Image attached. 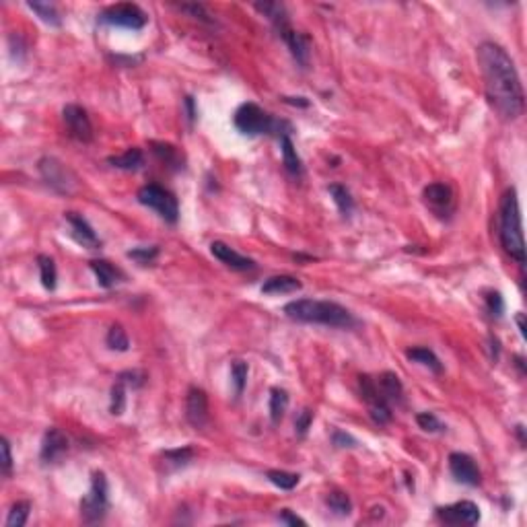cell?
I'll use <instances>...</instances> for the list:
<instances>
[{"label":"cell","mask_w":527,"mask_h":527,"mask_svg":"<svg viewBox=\"0 0 527 527\" xmlns=\"http://www.w3.org/2000/svg\"><path fill=\"white\" fill-rule=\"evenodd\" d=\"M478 64L490 108L507 122L519 120L526 110V95L511 56L499 43L484 41L478 48Z\"/></svg>","instance_id":"obj_1"},{"label":"cell","mask_w":527,"mask_h":527,"mask_svg":"<svg viewBox=\"0 0 527 527\" xmlns=\"http://www.w3.org/2000/svg\"><path fill=\"white\" fill-rule=\"evenodd\" d=\"M284 313L288 319L299 324H319L328 328H342L350 330L359 321L357 317L342 305L334 301H319V299H297L284 305Z\"/></svg>","instance_id":"obj_2"},{"label":"cell","mask_w":527,"mask_h":527,"mask_svg":"<svg viewBox=\"0 0 527 527\" xmlns=\"http://www.w3.org/2000/svg\"><path fill=\"white\" fill-rule=\"evenodd\" d=\"M499 239L507 256H511L517 264H526V241L521 229V212L517 190L509 188L501 198L499 208Z\"/></svg>","instance_id":"obj_3"},{"label":"cell","mask_w":527,"mask_h":527,"mask_svg":"<svg viewBox=\"0 0 527 527\" xmlns=\"http://www.w3.org/2000/svg\"><path fill=\"white\" fill-rule=\"evenodd\" d=\"M254 8L258 12H262L264 17L272 23L274 31L278 33V37L286 43V48L290 50L292 58L301 64L307 66L309 64V37L301 31H297L290 25L286 6L282 2H256Z\"/></svg>","instance_id":"obj_4"},{"label":"cell","mask_w":527,"mask_h":527,"mask_svg":"<svg viewBox=\"0 0 527 527\" xmlns=\"http://www.w3.org/2000/svg\"><path fill=\"white\" fill-rule=\"evenodd\" d=\"M138 202L150 210H155L165 223L175 225L179 219V202L175 198L173 192H169L167 188L159 186V183H148L142 186L136 194Z\"/></svg>","instance_id":"obj_5"},{"label":"cell","mask_w":527,"mask_h":527,"mask_svg":"<svg viewBox=\"0 0 527 527\" xmlns=\"http://www.w3.org/2000/svg\"><path fill=\"white\" fill-rule=\"evenodd\" d=\"M110 509V486L103 472H95L89 493L81 501V517L85 524H99Z\"/></svg>","instance_id":"obj_6"},{"label":"cell","mask_w":527,"mask_h":527,"mask_svg":"<svg viewBox=\"0 0 527 527\" xmlns=\"http://www.w3.org/2000/svg\"><path fill=\"white\" fill-rule=\"evenodd\" d=\"M233 122H235V128L246 134V136H260V134H270V132H276L282 122H276L268 112H264L262 108L258 103H241L233 116Z\"/></svg>","instance_id":"obj_7"},{"label":"cell","mask_w":527,"mask_h":527,"mask_svg":"<svg viewBox=\"0 0 527 527\" xmlns=\"http://www.w3.org/2000/svg\"><path fill=\"white\" fill-rule=\"evenodd\" d=\"M146 12L132 2H120V4H112L106 10L99 12V23L103 25H112V27H124L138 31L146 25Z\"/></svg>","instance_id":"obj_8"},{"label":"cell","mask_w":527,"mask_h":527,"mask_svg":"<svg viewBox=\"0 0 527 527\" xmlns=\"http://www.w3.org/2000/svg\"><path fill=\"white\" fill-rule=\"evenodd\" d=\"M359 388H361V395L369 406V414L373 418L375 424H388L394 416V406L381 395L379 388H377V379L371 375H361L359 377Z\"/></svg>","instance_id":"obj_9"},{"label":"cell","mask_w":527,"mask_h":527,"mask_svg":"<svg viewBox=\"0 0 527 527\" xmlns=\"http://www.w3.org/2000/svg\"><path fill=\"white\" fill-rule=\"evenodd\" d=\"M424 204L428 206V210L439 217V219H451V215L455 212V194L451 190V186L443 183V181H435L428 183L422 192Z\"/></svg>","instance_id":"obj_10"},{"label":"cell","mask_w":527,"mask_h":527,"mask_svg":"<svg viewBox=\"0 0 527 527\" xmlns=\"http://www.w3.org/2000/svg\"><path fill=\"white\" fill-rule=\"evenodd\" d=\"M37 167H39V173H41V177L46 179V183L52 186L56 192L68 194V192L74 190L77 177H74L72 171H68L66 165L60 163L58 159H54V157H43V159L39 161Z\"/></svg>","instance_id":"obj_11"},{"label":"cell","mask_w":527,"mask_h":527,"mask_svg":"<svg viewBox=\"0 0 527 527\" xmlns=\"http://www.w3.org/2000/svg\"><path fill=\"white\" fill-rule=\"evenodd\" d=\"M62 118H64V124H66L70 138H74L77 142H83V144H89L93 140L95 132H93V124H91L85 108H81L77 103H68L62 110Z\"/></svg>","instance_id":"obj_12"},{"label":"cell","mask_w":527,"mask_h":527,"mask_svg":"<svg viewBox=\"0 0 527 527\" xmlns=\"http://www.w3.org/2000/svg\"><path fill=\"white\" fill-rule=\"evenodd\" d=\"M437 517L447 526H476L480 521V509L472 501H459L437 509Z\"/></svg>","instance_id":"obj_13"},{"label":"cell","mask_w":527,"mask_h":527,"mask_svg":"<svg viewBox=\"0 0 527 527\" xmlns=\"http://www.w3.org/2000/svg\"><path fill=\"white\" fill-rule=\"evenodd\" d=\"M449 472L457 482H461L466 486H480V482H482L480 468L474 461V457H470L468 453H459V451L451 453L449 455Z\"/></svg>","instance_id":"obj_14"},{"label":"cell","mask_w":527,"mask_h":527,"mask_svg":"<svg viewBox=\"0 0 527 527\" xmlns=\"http://www.w3.org/2000/svg\"><path fill=\"white\" fill-rule=\"evenodd\" d=\"M186 418L194 428H204L210 420L208 395L202 388H190L186 395Z\"/></svg>","instance_id":"obj_15"},{"label":"cell","mask_w":527,"mask_h":527,"mask_svg":"<svg viewBox=\"0 0 527 527\" xmlns=\"http://www.w3.org/2000/svg\"><path fill=\"white\" fill-rule=\"evenodd\" d=\"M68 447H70L68 437L60 428L52 426V428L46 430V435L41 439L39 457H41L43 464H56V461H60L68 453Z\"/></svg>","instance_id":"obj_16"},{"label":"cell","mask_w":527,"mask_h":527,"mask_svg":"<svg viewBox=\"0 0 527 527\" xmlns=\"http://www.w3.org/2000/svg\"><path fill=\"white\" fill-rule=\"evenodd\" d=\"M64 219H66V223L70 225V237H72L79 246H83V248H87V250H99V248H101V239L97 237L95 229L89 225V221H87L83 215H79V212H66Z\"/></svg>","instance_id":"obj_17"},{"label":"cell","mask_w":527,"mask_h":527,"mask_svg":"<svg viewBox=\"0 0 527 527\" xmlns=\"http://www.w3.org/2000/svg\"><path fill=\"white\" fill-rule=\"evenodd\" d=\"M210 252L212 256L223 262L225 266L233 268V270H239V272H248V270H256V262L252 258H246L241 256L239 252H235L231 246L223 243V241H212L210 243Z\"/></svg>","instance_id":"obj_18"},{"label":"cell","mask_w":527,"mask_h":527,"mask_svg":"<svg viewBox=\"0 0 527 527\" xmlns=\"http://www.w3.org/2000/svg\"><path fill=\"white\" fill-rule=\"evenodd\" d=\"M89 268L93 270L99 286H103V288H114L118 282L124 280V272L108 260H91Z\"/></svg>","instance_id":"obj_19"},{"label":"cell","mask_w":527,"mask_h":527,"mask_svg":"<svg viewBox=\"0 0 527 527\" xmlns=\"http://www.w3.org/2000/svg\"><path fill=\"white\" fill-rule=\"evenodd\" d=\"M303 284L299 278L288 276V274H280V276H270L262 284L264 295H290L301 290Z\"/></svg>","instance_id":"obj_20"},{"label":"cell","mask_w":527,"mask_h":527,"mask_svg":"<svg viewBox=\"0 0 527 527\" xmlns=\"http://www.w3.org/2000/svg\"><path fill=\"white\" fill-rule=\"evenodd\" d=\"M375 379H377V388H379L381 395H384L392 406H399V404L404 401V386H401V381H399V377H397L395 373L386 371V373H381V375L375 377Z\"/></svg>","instance_id":"obj_21"},{"label":"cell","mask_w":527,"mask_h":527,"mask_svg":"<svg viewBox=\"0 0 527 527\" xmlns=\"http://www.w3.org/2000/svg\"><path fill=\"white\" fill-rule=\"evenodd\" d=\"M280 148H282V163H284V169L292 175V177H301L303 175V161L301 157L297 155V148L290 140L288 134L280 136Z\"/></svg>","instance_id":"obj_22"},{"label":"cell","mask_w":527,"mask_h":527,"mask_svg":"<svg viewBox=\"0 0 527 527\" xmlns=\"http://www.w3.org/2000/svg\"><path fill=\"white\" fill-rule=\"evenodd\" d=\"M406 357H408L410 361H414V363H418V365H422V367L430 369V371H432V373H437V375H441V373H443V363H441V361H439V357H437L430 348H426V346L410 348V350L406 352Z\"/></svg>","instance_id":"obj_23"},{"label":"cell","mask_w":527,"mask_h":527,"mask_svg":"<svg viewBox=\"0 0 527 527\" xmlns=\"http://www.w3.org/2000/svg\"><path fill=\"white\" fill-rule=\"evenodd\" d=\"M108 163H110V165H114L116 169L136 171V169H140V167L144 165V155H142V150H140V148L132 146V148L124 150V152H122V155H118V157H110V159H108Z\"/></svg>","instance_id":"obj_24"},{"label":"cell","mask_w":527,"mask_h":527,"mask_svg":"<svg viewBox=\"0 0 527 527\" xmlns=\"http://www.w3.org/2000/svg\"><path fill=\"white\" fill-rule=\"evenodd\" d=\"M328 192H330L334 204L338 206V210H340L344 217H350L352 210H355V200H352L348 188L342 186V183H332V186H328Z\"/></svg>","instance_id":"obj_25"},{"label":"cell","mask_w":527,"mask_h":527,"mask_svg":"<svg viewBox=\"0 0 527 527\" xmlns=\"http://www.w3.org/2000/svg\"><path fill=\"white\" fill-rule=\"evenodd\" d=\"M268 408H270V420H272V424H278V422L284 418V412H286V408H288V394H286V390H282V388H272V390H270V404H268Z\"/></svg>","instance_id":"obj_26"},{"label":"cell","mask_w":527,"mask_h":527,"mask_svg":"<svg viewBox=\"0 0 527 527\" xmlns=\"http://www.w3.org/2000/svg\"><path fill=\"white\" fill-rule=\"evenodd\" d=\"M27 6H29L46 25H52V27H60V25H62V17H60L56 4H52V2H27Z\"/></svg>","instance_id":"obj_27"},{"label":"cell","mask_w":527,"mask_h":527,"mask_svg":"<svg viewBox=\"0 0 527 527\" xmlns=\"http://www.w3.org/2000/svg\"><path fill=\"white\" fill-rule=\"evenodd\" d=\"M37 268H39V278L46 290H54L56 282H58V270H56V262L50 256H37Z\"/></svg>","instance_id":"obj_28"},{"label":"cell","mask_w":527,"mask_h":527,"mask_svg":"<svg viewBox=\"0 0 527 527\" xmlns=\"http://www.w3.org/2000/svg\"><path fill=\"white\" fill-rule=\"evenodd\" d=\"M152 152L159 157L161 163L169 165V167H175V169H181L183 165V159L179 155V150L173 146V144H165V142H152Z\"/></svg>","instance_id":"obj_29"},{"label":"cell","mask_w":527,"mask_h":527,"mask_svg":"<svg viewBox=\"0 0 527 527\" xmlns=\"http://www.w3.org/2000/svg\"><path fill=\"white\" fill-rule=\"evenodd\" d=\"M266 478H268L274 486H278L280 490H292V488L299 484V480H301L299 474L284 472V470H268V472H266Z\"/></svg>","instance_id":"obj_30"},{"label":"cell","mask_w":527,"mask_h":527,"mask_svg":"<svg viewBox=\"0 0 527 527\" xmlns=\"http://www.w3.org/2000/svg\"><path fill=\"white\" fill-rule=\"evenodd\" d=\"M106 342L112 350H118V352H126L130 348V340H128V334L126 330L120 326V324H114L110 330H108V336H106Z\"/></svg>","instance_id":"obj_31"},{"label":"cell","mask_w":527,"mask_h":527,"mask_svg":"<svg viewBox=\"0 0 527 527\" xmlns=\"http://www.w3.org/2000/svg\"><path fill=\"white\" fill-rule=\"evenodd\" d=\"M326 505L336 513V515H340V517H346V515H350L352 513V501H350V497L348 495H344V493H330L328 497H326Z\"/></svg>","instance_id":"obj_32"},{"label":"cell","mask_w":527,"mask_h":527,"mask_svg":"<svg viewBox=\"0 0 527 527\" xmlns=\"http://www.w3.org/2000/svg\"><path fill=\"white\" fill-rule=\"evenodd\" d=\"M31 513V503L29 501H19L10 507L8 517H6V527H23L29 519Z\"/></svg>","instance_id":"obj_33"},{"label":"cell","mask_w":527,"mask_h":527,"mask_svg":"<svg viewBox=\"0 0 527 527\" xmlns=\"http://www.w3.org/2000/svg\"><path fill=\"white\" fill-rule=\"evenodd\" d=\"M126 390H128V386L122 379H116V384L112 388V401H110V410L116 416H120L126 408Z\"/></svg>","instance_id":"obj_34"},{"label":"cell","mask_w":527,"mask_h":527,"mask_svg":"<svg viewBox=\"0 0 527 527\" xmlns=\"http://www.w3.org/2000/svg\"><path fill=\"white\" fill-rule=\"evenodd\" d=\"M248 363L243 361H233L231 363V379H233V386H235V395L243 394V388H246V381H248Z\"/></svg>","instance_id":"obj_35"},{"label":"cell","mask_w":527,"mask_h":527,"mask_svg":"<svg viewBox=\"0 0 527 527\" xmlns=\"http://www.w3.org/2000/svg\"><path fill=\"white\" fill-rule=\"evenodd\" d=\"M128 258L134 260L140 266H148L159 258V248L157 246H142V248H134L128 252Z\"/></svg>","instance_id":"obj_36"},{"label":"cell","mask_w":527,"mask_h":527,"mask_svg":"<svg viewBox=\"0 0 527 527\" xmlns=\"http://www.w3.org/2000/svg\"><path fill=\"white\" fill-rule=\"evenodd\" d=\"M416 422H418V426L422 428V430H426V432H443L447 426L437 418V414H432V412H420V414H416Z\"/></svg>","instance_id":"obj_37"},{"label":"cell","mask_w":527,"mask_h":527,"mask_svg":"<svg viewBox=\"0 0 527 527\" xmlns=\"http://www.w3.org/2000/svg\"><path fill=\"white\" fill-rule=\"evenodd\" d=\"M163 457H165V461L167 464H173V466H186L188 461H192V457H194V451H192V447H183V449H171V451H165L163 453Z\"/></svg>","instance_id":"obj_38"},{"label":"cell","mask_w":527,"mask_h":527,"mask_svg":"<svg viewBox=\"0 0 527 527\" xmlns=\"http://www.w3.org/2000/svg\"><path fill=\"white\" fill-rule=\"evenodd\" d=\"M484 301H486V311H488L493 317H501V315H503V311H505V301H503V297H501L499 290H490V292L484 297Z\"/></svg>","instance_id":"obj_39"},{"label":"cell","mask_w":527,"mask_h":527,"mask_svg":"<svg viewBox=\"0 0 527 527\" xmlns=\"http://www.w3.org/2000/svg\"><path fill=\"white\" fill-rule=\"evenodd\" d=\"M311 422H313V412L307 410V408L301 410L297 414V418H295V432H297V437H305L307 430L311 428Z\"/></svg>","instance_id":"obj_40"},{"label":"cell","mask_w":527,"mask_h":527,"mask_svg":"<svg viewBox=\"0 0 527 527\" xmlns=\"http://www.w3.org/2000/svg\"><path fill=\"white\" fill-rule=\"evenodd\" d=\"M179 8L186 10V12H190L194 19H200V21H204V23H212V19H210L212 14L206 10L204 4H196V2H194V4H181Z\"/></svg>","instance_id":"obj_41"},{"label":"cell","mask_w":527,"mask_h":527,"mask_svg":"<svg viewBox=\"0 0 527 527\" xmlns=\"http://www.w3.org/2000/svg\"><path fill=\"white\" fill-rule=\"evenodd\" d=\"M2 474L10 478L12 474V455H10V443L6 437H2Z\"/></svg>","instance_id":"obj_42"},{"label":"cell","mask_w":527,"mask_h":527,"mask_svg":"<svg viewBox=\"0 0 527 527\" xmlns=\"http://www.w3.org/2000/svg\"><path fill=\"white\" fill-rule=\"evenodd\" d=\"M332 443H334L336 447H355V445H357V441H355L348 432H344V430H340V428H336V430L332 432Z\"/></svg>","instance_id":"obj_43"},{"label":"cell","mask_w":527,"mask_h":527,"mask_svg":"<svg viewBox=\"0 0 527 527\" xmlns=\"http://www.w3.org/2000/svg\"><path fill=\"white\" fill-rule=\"evenodd\" d=\"M278 519L282 521V524H286V526H307V521L305 519H301L299 515H292L288 509H282L280 511V515H278Z\"/></svg>","instance_id":"obj_44"},{"label":"cell","mask_w":527,"mask_h":527,"mask_svg":"<svg viewBox=\"0 0 527 527\" xmlns=\"http://www.w3.org/2000/svg\"><path fill=\"white\" fill-rule=\"evenodd\" d=\"M186 110H188V118H190V122H194V120H196V116H198V112H196V108H194V97H186Z\"/></svg>","instance_id":"obj_45"},{"label":"cell","mask_w":527,"mask_h":527,"mask_svg":"<svg viewBox=\"0 0 527 527\" xmlns=\"http://www.w3.org/2000/svg\"><path fill=\"white\" fill-rule=\"evenodd\" d=\"M284 101H286V103H292V106H303V108L309 106V101H307L305 97H286Z\"/></svg>","instance_id":"obj_46"},{"label":"cell","mask_w":527,"mask_h":527,"mask_svg":"<svg viewBox=\"0 0 527 527\" xmlns=\"http://www.w3.org/2000/svg\"><path fill=\"white\" fill-rule=\"evenodd\" d=\"M517 324H519V330H521V336L526 338V324H524V313H517Z\"/></svg>","instance_id":"obj_47"}]
</instances>
